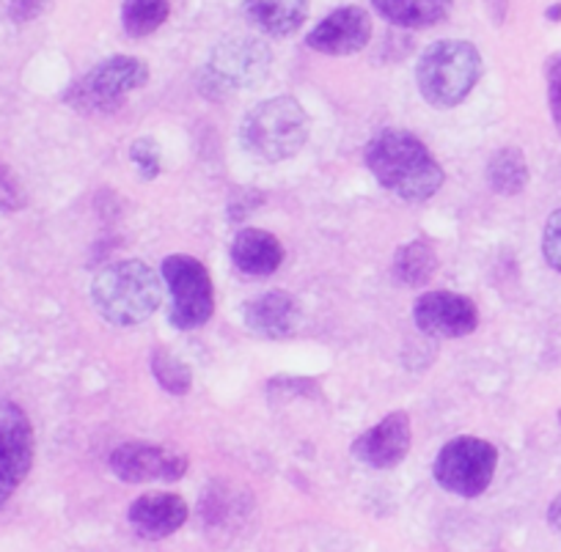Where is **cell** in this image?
<instances>
[{
	"instance_id": "1",
	"label": "cell",
	"mask_w": 561,
	"mask_h": 552,
	"mask_svg": "<svg viewBox=\"0 0 561 552\" xmlns=\"http://www.w3.org/2000/svg\"><path fill=\"white\" fill-rule=\"evenodd\" d=\"M371 176L402 202H427L444 187V168L408 129H380L364 149Z\"/></svg>"
},
{
	"instance_id": "2",
	"label": "cell",
	"mask_w": 561,
	"mask_h": 552,
	"mask_svg": "<svg viewBox=\"0 0 561 552\" xmlns=\"http://www.w3.org/2000/svg\"><path fill=\"white\" fill-rule=\"evenodd\" d=\"M91 300L105 322L118 327L147 322L163 302L158 273L138 258L107 264L91 284Z\"/></svg>"
},
{
	"instance_id": "3",
	"label": "cell",
	"mask_w": 561,
	"mask_h": 552,
	"mask_svg": "<svg viewBox=\"0 0 561 552\" xmlns=\"http://www.w3.org/2000/svg\"><path fill=\"white\" fill-rule=\"evenodd\" d=\"M484 61L471 42L440 39L421 53L415 83L433 107H457L482 80Z\"/></svg>"
},
{
	"instance_id": "4",
	"label": "cell",
	"mask_w": 561,
	"mask_h": 552,
	"mask_svg": "<svg viewBox=\"0 0 561 552\" xmlns=\"http://www.w3.org/2000/svg\"><path fill=\"white\" fill-rule=\"evenodd\" d=\"M240 140L248 154L256 160H289L309 140V116L295 96H273L245 113L240 124Z\"/></svg>"
},
{
	"instance_id": "5",
	"label": "cell",
	"mask_w": 561,
	"mask_h": 552,
	"mask_svg": "<svg viewBox=\"0 0 561 552\" xmlns=\"http://www.w3.org/2000/svg\"><path fill=\"white\" fill-rule=\"evenodd\" d=\"M149 83L147 61L135 56H113L75 80L64 102L78 113H116L133 91Z\"/></svg>"
},
{
	"instance_id": "6",
	"label": "cell",
	"mask_w": 561,
	"mask_h": 552,
	"mask_svg": "<svg viewBox=\"0 0 561 552\" xmlns=\"http://www.w3.org/2000/svg\"><path fill=\"white\" fill-rule=\"evenodd\" d=\"M499 448L482 437L462 435L446 442L433 464L438 486L460 497H479L493 484Z\"/></svg>"
},
{
	"instance_id": "7",
	"label": "cell",
	"mask_w": 561,
	"mask_h": 552,
	"mask_svg": "<svg viewBox=\"0 0 561 552\" xmlns=\"http://www.w3.org/2000/svg\"><path fill=\"white\" fill-rule=\"evenodd\" d=\"M163 280L171 291L169 322L176 330H196L215 311V286L198 258L176 253L163 262Z\"/></svg>"
},
{
	"instance_id": "8",
	"label": "cell",
	"mask_w": 561,
	"mask_h": 552,
	"mask_svg": "<svg viewBox=\"0 0 561 552\" xmlns=\"http://www.w3.org/2000/svg\"><path fill=\"white\" fill-rule=\"evenodd\" d=\"M270 50L264 42L253 36H226L220 45H215L209 64L204 67V89L213 91H234L253 89L267 78Z\"/></svg>"
},
{
	"instance_id": "9",
	"label": "cell",
	"mask_w": 561,
	"mask_h": 552,
	"mask_svg": "<svg viewBox=\"0 0 561 552\" xmlns=\"http://www.w3.org/2000/svg\"><path fill=\"white\" fill-rule=\"evenodd\" d=\"M111 473L124 484H174L187 473V457L158 442H124L111 453Z\"/></svg>"
},
{
	"instance_id": "10",
	"label": "cell",
	"mask_w": 561,
	"mask_h": 552,
	"mask_svg": "<svg viewBox=\"0 0 561 552\" xmlns=\"http://www.w3.org/2000/svg\"><path fill=\"white\" fill-rule=\"evenodd\" d=\"M34 464V429L14 402H0V503L18 492Z\"/></svg>"
},
{
	"instance_id": "11",
	"label": "cell",
	"mask_w": 561,
	"mask_h": 552,
	"mask_svg": "<svg viewBox=\"0 0 561 552\" xmlns=\"http://www.w3.org/2000/svg\"><path fill=\"white\" fill-rule=\"evenodd\" d=\"M415 327L433 338H466L479 327L473 300L455 291H427L413 306Z\"/></svg>"
},
{
	"instance_id": "12",
	"label": "cell",
	"mask_w": 561,
	"mask_h": 552,
	"mask_svg": "<svg viewBox=\"0 0 561 552\" xmlns=\"http://www.w3.org/2000/svg\"><path fill=\"white\" fill-rule=\"evenodd\" d=\"M371 39V18L360 7H344L320 20L314 31L306 36V45L322 56H355Z\"/></svg>"
},
{
	"instance_id": "13",
	"label": "cell",
	"mask_w": 561,
	"mask_h": 552,
	"mask_svg": "<svg viewBox=\"0 0 561 552\" xmlns=\"http://www.w3.org/2000/svg\"><path fill=\"white\" fill-rule=\"evenodd\" d=\"M410 440L413 432H410L408 413H391L353 442V457L366 468H397L408 457Z\"/></svg>"
},
{
	"instance_id": "14",
	"label": "cell",
	"mask_w": 561,
	"mask_h": 552,
	"mask_svg": "<svg viewBox=\"0 0 561 552\" xmlns=\"http://www.w3.org/2000/svg\"><path fill=\"white\" fill-rule=\"evenodd\" d=\"M242 322L259 338L284 341L298 333L300 322H304V313H300V306L295 302L293 295L273 289L251 297L245 302V308H242Z\"/></svg>"
},
{
	"instance_id": "15",
	"label": "cell",
	"mask_w": 561,
	"mask_h": 552,
	"mask_svg": "<svg viewBox=\"0 0 561 552\" xmlns=\"http://www.w3.org/2000/svg\"><path fill=\"white\" fill-rule=\"evenodd\" d=\"M187 503L174 492H147L133 501L127 511V522L140 539L160 541L187 522Z\"/></svg>"
},
{
	"instance_id": "16",
	"label": "cell",
	"mask_w": 561,
	"mask_h": 552,
	"mask_svg": "<svg viewBox=\"0 0 561 552\" xmlns=\"http://www.w3.org/2000/svg\"><path fill=\"white\" fill-rule=\"evenodd\" d=\"M231 262L242 275L267 278L284 264V245L270 231L242 229L231 242Z\"/></svg>"
},
{
	"instance_id": "17",
	"label": "cell",
	"mask_w": 561,
	"mask_h": 552,
	"mask_svg": "<svg viewBox=\"0 0 561 552\" xmlns=\"http://www.w3.org/2000/svg\"><path fill=\"white\" fill-rule=\"evenodd\" d=\"M242 12L262 34L280 39L300 31L309 18V0H245Z\"/></svg>"
},
{
	"instance_id": "18",
	"label": "cell",
	"mask_w": 561,
	"mask_h": 552,
	"mask_svg": "<svg viewBox=\"0 0 561 552\" xmlns=\"http://www.w3.org/2000/svg\"><path fill=\"white\" fill-rule=\"evenodd\" d=\"M375 12L397 28L424 31L449 18L455 0H371Z\"/></svg>"
},
{
	"instance_id": "19",
	"label": "cell",
	"mask_w": 561,
	"mask_h": 552,
	"mask_svg": "<svg viewBox=\"0 0 561 552\" xmlns=\"http://www.w3.org/2000/svg\"><path fill=\"white\" fill-rule=\"evenodd\" d=\"M438 273V253L427 242H404L393 256V275L402 286H427Z\"/></svg>"
},
{
	"instance_id": "20",
	"label": "cell",
	"mask_w": 561,
	"mask_h": 552,
	"mask_svg": "<svg viewBox=\"0 0 561 552\" xmlns=\"http://www.w3.org/2000/svg\"><path fill=\"white\" fill-rule=\"evenodd\" d=\"M488 182L499 196H517L528 184V165L520 149H499L488 162Z\"/></svg>"
},
{
	"instance_id": "21",
	"label": "cell",
	"mask_w": 561,
	"mask_h": 552,
	"mask_svg": "<svg viewBox=\"0 0 561 552\" xmlns=\"http://www.w3.org/2000/svg\"><path fill=\"white\" fill-rule=\"evenodd\" d=\"M169 18H171L169 0H124L122 3L124 34L133 36V39L152 36Z\"/></svg>"
},
{
	"instance_id": "22",
	"label": "cell",
	"mask_w": 561,
	"mask_h": 552,
	"mask_svg": "<svg viewBox=\"0 0 561 552\" xmlns=\"http://www.w3.org/2000/svg\"><path fill=\"white\" fill-rule=\"evenodd\" d=\"M149 366H152L154 380L160 382L163 391H169L171 396H187L193 388V371L187 363H182L180 357L171 355L169 349H154L149 357Z\"/></svg>"
},
{
	"instance_id": "23",
	"label": "cell",
	"mask_w": 561,
	"mask_h": 552,
	"mask_svg": "<svg viewBox=\"0 0 561 552\" xmlns=\"http://www.w3.org/2000/svg\"><path fill=\"white\" fill-rule=\"evenodd\" d=\"M129 160H133L135 168H138L140 179H147V182L158 179V173H160V146H158V140H152V138L135 140V143L129 146Z\"/></svg>"
},
{
	"instance_id": "24",
	"label": "cell",
	"mask_w": 561,
	"mask_h": 552,
	"mask_svg": "<svg viewBox=\"0 0 561 552\" xmlns=\"http://www.w3.org/2000/svg\"><path fill=\"white\" fill-rule=\"evenodd\" d=\"M25 204H28V196H25L23 182L12 168L0 162V212H18Z\"/></svg>"
},
{
	"instance_id": "25",
	"label": "cell",
	"mask_w": 561,
	"mask_h": 552,
	"mask_svg": "<svg viewBox=\"0 0 561 552\" xmlns=\"http://www.w3.org/2000/svg\"><path fill=\"white\" fill-rule=\"evenodd\" d=\"M545 78H548L550 116H553L556 129L561 135V53L548 58V64H545Z\"/></svg>"
},
{
	"instance_id": "26",
	"label": "cell",
	"mask_w": 561,
	"mask_h": 552,
	"mask_svg": "<svg viewBox=\"0 0 561 552\" xmlns=\"http://www.w3.org/2000/svg\"><path fill=\"white\" fill-rule=\"evenodd\" d=\"M542 256L556 273H561V209L548 218L542 231Z\"/></svg>"
},
{
	"instance_id": "27",
	"label": "cell",
	"mask_w": 561,
	"mask_h": 552,
	"mask_svg": "<svg viewBox=\"0 0 561 552\" xmlns=\"http://www.w3.org/2000/svg\"><path fill=\"white\" fill-rule=\"evenodd\" d=\"M53 0H9V20L14 25H28L50 9Z\"/></svg>"
},
{
	"instance_id": "28",
	"label": "cell",
	"mask_w": 561,
	"mask_h": 552,
	"mask_svg": "<svg viewBox=\"0 0 561 552\" xmlns=\"http://www.w3.org/2000/svg\"><path fill=\"white\" fill-rule=\"evenodd\" d=\"M548 522H550V528H553L556 533L561 536V495L553 497V503H550V508H548Z\"/></svg>"
},
{
	"instance_id": "29",
	"label": "cell",
	"mask_w": 561,
	"mask_h": 552,
	"mask_svg": "<svg viewBox=\"0 0 561 552\" xmlns=\"http://www.w3.org/2000/svg\"><path fill=\"white\" fill-rule=\"evenodd\" d=\"M548 20H561V3H556V7L548 9Z\"/></svg>"
},
{
	"instance_id": "30",
	"label": "cell",
	"mask_w": 561,
	"mask_h": 552,
	"mask_svg": "<svg viewBox=\"0 0 561 552\" xmlns=\"http://www.w3.org/2000/svg\"><path fill=\"white\" fill-rule=\"evenodd\" d=\"M559 424H561V410H559Z\"/></svg>"
}]
</instances>
